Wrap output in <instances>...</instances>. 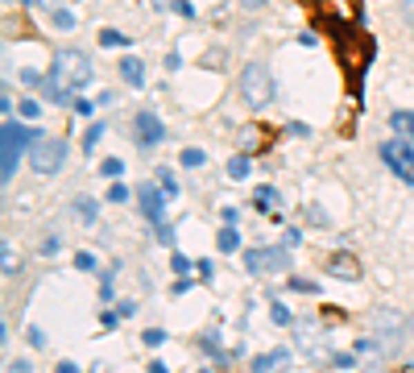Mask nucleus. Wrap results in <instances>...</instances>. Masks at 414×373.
Masks as SVG:
<instances>
[{
    "label": "nucleus",
    "instance_id": "nucleus-18",
    "mask_svg": "<svg viewBox=\"0 0 414 373\" xmlns=\"http://www.w3.org/2000/svg\"><path fill=\"white\" fill-rule=\"evenodd\" d=\"M100 170H104L108 179H120V170H124V162H120V158H108V162H104Z\"/></svg>",
    "mask_w": 414,
    "mask_h": 373
},
{
    "label": "nucleus",
    "instance_id": "nucleus-12",
    "mask_svg": "<svg viewBox=\"0 0 414 373\" xmlns=\"http://www.w3.org/2000/svg\"><path fill=\"white\" fill-rule=\"evenodd\" d=\"M390 125L398 129V137H402V141L414 149V112H394V116H390Z\"/></svg>",
    "mask_w": 414,
    "mask_h": 373
},
{
    "label": "nucleus",
    "instance_id": "nucleus-33",
    "mask_svg": "<svg viewBox=\"0 0 414 373\" xmlns=\"http://www.w3.org/2000/svg\"><path fill=\"white\" fill-rule=\"evenodd\" d=\"M58 373H75V365H58Z\"/></svg>",
    "mask_w": 414,
    "mask_h": 373
},
{
    "label": "nucleus",
    "instance_id": "nucleus-25",
    "mask_svg": "<svg viewBox=\"0 0 414 373\" xmlns=\"http://www.w3.org/2000/svg\"><path fill=\"white\" fill-rule=\"evenodd\" d=\"M162 340H166V332H162V328H149V332H145V345H153V349H158Z\"/></svg>",
    "mask_w": 414,
    "mask_h": 373
},
{
    "label": "nucleus",
    "instance_id": "nucleus-13",
    "mask_svg": "<svg viewBox=\"0 0 414 373\" xmlns=\"http://www.w3.org/2000/svg\"><path fill=\"white\" fill-rule=\"evenodd\" d=\"M75 212L83 216V224H95V199H87V195H79V199H75Z\"/></svg>",
    "mask_w": 414,
    "mask_h": 373
},
{
    "label": "nucleus",
    "instance_id": "nucleus-24",
    "mask_svg": "<svg viewBox=\"0 0 414 373\" xmlns=\"http://www.w3.org/2000/svg\"><path fill=\"white\" fill-rule=\"evenodd\" d=\"M274 324H282V328H286V324H290V311H286V307H282V303H274Z\"/></svg>",
    "mask_w": 414,
    "mask_h": 373
},
{
    "label": "nucleus",
    "instance_id": "nucleus-21",
    "mask_svg": "<svg viewBox=\"0 0 414 373\" xmlns=\"http://www.w3.org/2000/svg\"><path fill=\"white\" fill-rule=\"evenodd\" d=\"M100 137H104V125H100V120H95V125H91V133H87V141H83V149H91V145H95V141H100Z\"/></svg>",
    "mask_w": 414,
    "mask_h": 373
},
{
    "label": "nucleus",
    "instance_id": "nucleus-7",
    "mask_svg": "<svg viewBox=\"0 0 414 373\" xmlns=\"http://www.w3.org/2000/svg\"><path fill=\"white\" fill-rule=\"evenodd\" d=\"M245 266L253 274H278V270H290V253L286 249H249Z\"/></svg>",
    "mask_w": 414,
    "mask_h": 373
},
{
    "label": "nucleus",
    "instance_id": "nucleus-19",
    "mask_svg": "<svg viewBox=\"0 0 414 373\" xmlns=\"http://www.w3.org/2000/svg\"><path fill=\"white\" fill-rule=\"evenodd\" d=\"M182 166H203V149H182Z\"/></svg>",
    "mask_w": 414,
    "mask_h": 373
},
{
    "label": "nucleus",
    "instance_id": "nucleus-4",
    "mask_svg": "<svg viewBox=\"0 0 414 373\" xmlns=\"http://www.w3.org/2000/svg\"><path fill=\"white\" fill-rule=\"evenodd\" d=\"M62 162H66V141H58V137H33V145H29V166H33L37 174H58Z\"/></svg>",
    "mask_w": 414,
    "mask_h": 373
},
{
    "label": "nucleus",
    "instance_id": "nucleus-10",
    "mask_svg": "<svg viewBox=\"0 0 414 373\" xmlns=\"http://www.w3.org/2000/svg\"><path fill=\"white\" fill-rule=\"evenodd\" d=\"M328 270H332L336 278H348V282H352V278H361V266H357V257H352V253H332V257H328Z\"/></svg>",
    "mask_w": 414,
    "mask_h": 373
},
{
    "label": "nucleus",
    "instance_id": "nucleus-9",
    "mask_svg": "<svg viewBox=\"0 0 414 373\" xmlns=\"http://www.w3.org/2000/svg\"><path fill=\"white\" fill-rule=\"evenodd\" d=\"M162 137H166L162 120H158L153 112H141V116H137V141H141V145H158Z\"/></svg>",
    "mask_w": 414,
    "mask_h": 373
},
{
    "label": "nucleus",
    "instance_id": "nucleus-30",
    "mask_svg": "<svg viewBox=\"0 0 414 373\" xmlns=\"http://www.w3.org/2000/svg\"><path fill=\"white\" fill-rule=\"evenodd\" d=\"M41 8H62V0H37Z\"/></svg>",
    "mask_w": 414,
    "mask_h": 373
},
{
    "label": "nucleus",
    "instance_id": "nucleus-5",
    "mask_svg": "<svg viewBox=\"0 0 414 373\" xmlns=\"http://www.w3.org/2000/svg\"><path fill=\"white\" fill-rule=\"evenodd\" d=\"M373 332H377V345H382V353H394L398 345H402V336H406V316L402 311H377V320H373Z\"/></svg>",
    "mask_w": 414,
    "mask_h": 373
},
{
    "label": "nucleus",
    "instance_id": "nucleus-15",
    "mask_svg": "<svg viewBox=\"0 0 414 373\" xmlns=\"http://www.w3.org/2000/svg\"><path fill=\"white\" fill-rule=\"evenodd\" d=\"M50 21H54V29H75V17H70L66 8H54V17H50Z\"/></svg>",
    "mask_w": 414,
    "mask_h": 373
},
{
    "label": "nucleus",
    "instance_id": "nucleus-27",
    "mask_svg": "<svg viewBox=\"0 0 414 373\" xmlns=\"http://www.w3.org/2000/svg\"><path fill=\"white\" fill-rule=\"evenodd\" d=\"M290 291H299V295H311V291H315V286H311V282H307V278H294V282H290Z\"/></svg>",
    "mask_w": 414,
    "mask_h": 373
},
{
    "label": "nucleus",
    "instance_id": "nucleus-6",
    "mask_svg": "<svg viewBox=\"0 0 414 373\" xmlns=\"http://www.w3.org/2000/svg\"><path fill=\"white\" fill-rule=\"evenodd\" d=\"M382 162H386L402 183L414 187V149L406 141H386V145H382Z\"/></svg>",
    "mask_w": 414,
    "mask_h": 373
},
{
    "label": "nucleus",
    "instance_id": "nucleus-29",
    "mask_svg": "<svg viewBox=\"0 0 414 373\" xmlns=\"http://www.w3.org/2000/svg\"><path fill=\"white\" fill-rule=\"evenodd\" d=\"M402 17L414 25V0H402Z\"/></svg>",
    "mask_w": 414,
    "mask_h": 373
},
{
    "label": "nucleus",
    "instance_id": "nucleus-14",
    "mask_svg": "<svg viewBox=\"0 0 414 373\" xmlns=\"http://www.w3.org/2000/svg\"><path fill=\"white\" fill-rule=\"evenodd\" d=\"M236 245H241V237H236V228H232V224H228V228H224V233H220V249H224V253H232V249H236Z\"/></svg>",
    "mask_w": 414,
    "mask_h": 373
},
{
    "label": "nucleus",
    "instance_id": "nucleus-20",
    "mask_svg": "<svg viewBox=\"0 0 414 373\" xmlns=\"http://www.w3.org/2000/svg\"><path fill=\"white\" fill-rule=\"evenodd\" d=\"M108 199H112V203H124V199H129V187H124V183L108 187Z\"/></svg>",
    "mask_w": 414,
    "mask_h": 373
},
{
    "label": "nucleus",
    "instance_id": "nucleus-32",
    "mask_svg": "<svg viewBox=\"0 0 414 373\" xmlns=\"http://www.w3.org/2000/svg\"><path fill=\"white\" fill-rule=\"evenodd\" d=\"M149 373H166V365H162V361H153V365H149Z\"/></svg>",
    "mask_w": 414,
    "mask_h": 373
},
{
    "label": "nucleus",
    "instance_id": "nucleus-2",
    "mask_svg": "<svg viewBox=\"0 0 414 373\" xmlns=\"http://www.w3.org/2000/svg\"><path fill=\"white\" fill-rule=\"evenodd\" d=\"M241 100L257 112V108H270L274 104V75L265 62H249L241 71Z\"/></svg>",
    "mask_w": 414,
    "mask_h": 373
},
{
    "label": "nucleus",
    "instance_id": "nucleus-36",
    "mask_svg": "<svg viewBox=\"0 0 414 373\" xmlns=\"http://www.w3.org/2000/svg\"><path fill=\"white\" fill-rule=\"evenodd\" d=\"M402 373H414V370H402Z\"/></svg>",
    "mask_w": 414,
    "mask_h": 373
},
{
    "label": "nucleus",
    "instance_id": "nucleus-17",
    "mask_svg": "<svg viewBox=\"0 0 414 373\" xmlns=\"http://www.w3.org/2000/svg\"><path fill=\"white\" fill-rule=\"evenodd\" d=\"M100 46H124V33H116V29H104V33H100Z\"/></svg>",
    "mask_w": 414,
    "mask_h": 373
},
{
    "label": "nucleus",
    "instance_id": "nucleus-34",
    "mask_svg": "<svg viewBox=\"0 0 414 373\" xmlns=\"http://www.w3.org/2000/svg\"><path fill=\"white\" fill-rule=\"evenodd\" d=\"M153 4H158V8H162V4H170V0H153Z\"/></svg>",
    "mask_w": 414,
    "mask_h": 373
},
{
    "label": "nucleus",
    "instance_id": "nucleus-31",
    "mask_svg": "<svg viewBox=\"0 0 414 373\" xmlns=\"http://www.w3.org/2000/svg\"><path fill=\"white\" fill-rule=\"evenodd\" d=\"M245 8H261V4H270V0H241Z\"/></svg>",
    "mask_w": 414,
    "mask_h": 373
},
{
    "label": "nucleus",
    "instance_id": "nucleus-11",
    "mask_svg": "<svg viewBox=\"0 0 414 373\" xmlns=\"http://www.w3.org/2000/svg\"><path fill=\"white\" fill-rule=\"evenodd\" d=\"M120 75H124L129 87H141V83H145V66H141V58H137V54H124V58H120Z\"/></svg>",
    "mask_w": 414,
    "mask_h": 373
},
{
    "label": "nucleus",
    "instance_id": "nucleus-26",
    "mask_svg": "<svg viewBox=\"0 0 414 373\" xmlns=\"http://www.w3.org/2000/svg\"><path fill=\"white\" fill-rule=\"evenodd\" d=\"M75 266H79V270H95V257H91V253H79Z\"/></svg>",
    "mask_w": 414,
    "mask_h": 373
},
{
    "label": "nucleus",
    "instance_id": "nucleus-1",
    "mask_svg": "<svg viewBox=\"0 0 414 373\" xmlns=\"http://www.w3.org/2000/svg\"><path fill=\"white\" fill-rule=\"evenodd\" d=\"M87 79H91V58H87L83 50H62V54L54 58V66H50V87H46V95H50L54 104H70V91L83 87Z\"/></svg>",
    "mask_w": 414,
    "mask_h": 373
},
{
    "label": "nucleus",
    "instance_id": "nucleus-22",
    "mask_svg": "<svg viewBox=\"0 0 414 373\" xmlns=\"http://www.w3.org/2000/svg\"><path fill=\"white\" fill-rule=\"evenodd\" d=\"M37 112H41V108H37V100H21V116H29V120H33Z\"/></svg>",
    "mask_w": 414,
    "mask_h": 373
},
{
    "label": "nucleus",
    "instance_id": "nucleus-3",
    "mask_svg": "<svg viewBox=\"0 0 414 373\" xmlns=\"http://www.w3.org/2000/svg\"><path fill=\"white\" fill-rule=\"evenodd\" d=\"M25 145H33L29 133H25L17 120H4V129H0V179H4V183H12V174H17V158L25 154Z\"/></svg>",
    "mask_w": 414,
    "mask_h": 373
},
{
    "label": "nucleus",
    "instance_id": "nucleus-28",
    "mask_svg": "<svg viewBox=\"0 0 414 373\" xmlns=\"http://www.w3.org/2000/svg\"><path fill=\"white\" fill-rule=\"evenodd\" d=\"M257 203H261V208H265V203H274V191H270V187H261V191H257Z\"/></svg>",
    "mask_w": 414,
    "mask_h": 373
},
{
    "label": "nucleus",
    "instance_id": "nucleus-23",
    "mask_svg": "<svg viewBox=\"0 0 414 373\" xmlns=\"http://www.w3.org/2000/svg\"><path fill=\"white\" fill-rule=\"evenodd\" d=\"M0 253H4V274H12V270H17V257H12V245H4Z\"/></svg>",
    "mask_w": 414,
    "mask_h": 373
},
{
    "label": "nucleus",
    "instance_id": "nucleus-35",
    "mask_svg": "<svg viewBox=\"0 0 414 373\" xmlns=\"http://www.w3.org/2000/svg\"><path fill=\"white\" fill-rule=\"evenodd\" d=\"M4 4H17V0H4Z\"/></svg>",
    "mask_w": 414,
    "mask_h": 373
},
{
    "label": "nucleus",
    "instance_id": "nucleus-8",
    "mask_svg": "<svg viewBox=\"0 0 414 373\" xmlns=\"http://www.w3.org/2000/svg\"><path fill=\"white\" fill-rule=\"evenodd\" d=\"M162 195H166V191H158V187H141V208H145L149 224H158V233H162V237H170L166 216H162Z\"/></svg>",
    "mask_w": 414,
    "mask_h": 373
},
{
    "label": "nucleus",
    "instance_id": "nucleus-16",
    "mask_svg": "<svg viewBox=\"0 0 414 373\" xmlns=\"http://www.w3.org/2000/svg\"><path fill=\"white\" fill-rule=\"evenodd\" d=\"M228 174H232V179H245V174H249V158H232V162H228Z\"/></svg>",
    "mask_w": 414,
    "mask_h": 373
}]
</instances>
